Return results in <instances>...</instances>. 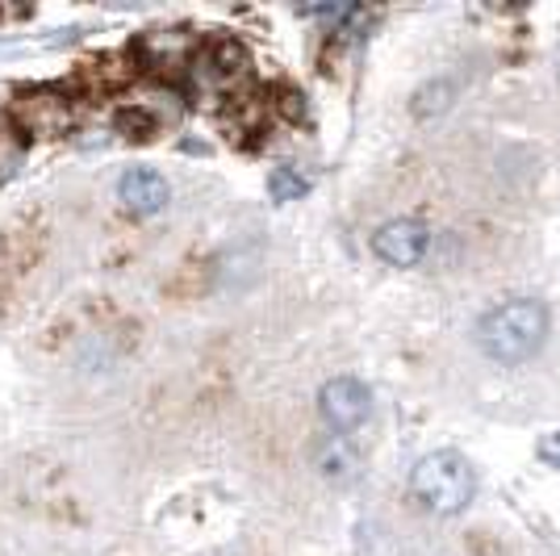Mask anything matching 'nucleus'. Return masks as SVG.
<instances>
[{
  "instance_id": "1",
  "label": "nucleus",
  "mask_w": 560,
  "mask_h": 556,
  "mask_svg": "<svg viewBox=\"0 0 560 556\" xmlns=\"http://www.w3.org/2000/svg\"><path fill=\"white\" fill-rule=\"evenodd\" d=\"M548 339V305L536 298H511L493 305L477 323V348L493 364H523L532 360Z\"/></svg>"
},
{
  "instance_id": "2",
  "label": "nucleus",
  "mask_w": 560,
  "mask_h": 556,
  "mask_svg": "<svg viewBox=\"0 0 560 556\" xmlns=\"http://www.w3.org/2000/svg\"><path fill=\"white\" fill-rule=\"evenodd\" d=\"M410 494L422 510L431 514H460V510L472 502L477 494V473L472 464L452 452V448H440V452H427L415 473H410Z\"/></svg>"
},
{
  "instance_id": "3",
  "label": "nucleus",
  "mask_w": 560,
  "mask_h": 556,
  "mask_svg": "<svg viewBox=\"0 0 560 556\" xmlns=\"http://www.w3.org/2000/svg\"><path fill=\"white\" fill-rule=\"evenodd\" d=\"M318 415L330 436H351L373 415V390L355 377H335L318 390Z\"/></svg>"
},
{
  "instance_id": "4",
  "label": "nucleus",
  "mask_w": 560,
  "mask_h": 556,
  "mask_svg": "<svg viewBox=\"0 0 560 556\" xmlns=\"http://www.w3.org/2000/svg\"><path fill=\"white\" fill-rule=\"evenodd\" d=\"M431 247V231L415 218H394L373 234L376 259H385L389 268H415Z\"/></svg>"
},
{
  "instance_id": "5",
  "label": "nucleus",
  "mask_w": 560,
  "mask_h": 556,
  "mask_svg": "<svg viewBox=\"0 0 560 556\" xmlns=\"http://www.w3.org/2000/svg\"><path fill=\"white\" fill-rule=\"evenodd\" d=\"M117 197L130 213L151 218V213H160L172 201V188H167V181L155 167H126L121 181H117Z\"/></svg>"
},
{
  "instance_id": "6",
  "label": "nucleus",
  "mask_w": 560,
  "mask_h": 556,
  "mask_svg": "<svg viewBox=\"0 0 560 556\" xmlns=\"http://www.w3.org/2000/svg\"><path fill=\"white\" fill-rule=\"evenodd\" d=\"M18 126L25 135H38V139L63 135L71 126V105L55 93H30L18 101Z\"/></svg>"
},
{
  "instance_id": "7",
  "label": "nucleus",
  "mask_w": 560,
  "mask_h": 556,
  "mask_svg": "<svg viewBox=\"0 0 560 556\" xmlns=\"http://www.w3.org/2000/svg\"><path fill=\"white\" fill-rule=\"evenodd\" d=\"M197 68H201V76L206 80H213V84H222V89H231V84H238L243 76H247V50L238 47V43H213V47L201 50V59H197Z\"/></svg>"
},
{
  "instance_id": "8",
  "label": "nucleus",
  "mask_w": 560,
  "mask_h": 556,
  "mask_svg": "<svg viewBox=\"0 0 560 556\" xmlns=\"http://www.w3.org/2000/svg\"><path fill=\"white\" fill-rule=\"evenodd\" d=\"M318 468H323L327 482L348 486V482H355V473H360V456L351 452L343 436H327V443L318 448Z\"/></svg>"
},
{
  "instance_id": "9",
  "label": "nucleus",
  "mask_w": 560,
  "mask_h": 556,
  "mask_svg": "<svg viewBox=\"0 0 560 556\" xmlns=\"http://www.w3.org/2000/svg\"><path fill=\"white\" fill-rule=\"evenodd\" d=\"M268 193H272L277 201H302L305 193H310V181H305L302 172H293V167H272Z\"/></svg>"
},
{
  "instance_id": "10",
  "label": "nucleus",
  "mask_w": 560,
  "mask_h": 556,
  "mask_svg": "<svg viewBox=\"0 0 560 556\" xmlns=\"http://www.w3.org/2000/svg\"><path fill=\"white\" fill-rule=\"evenodd\" d=\"M539 461H548L552 468H560V431L557 436H544V440H539Z\"/></svg>"
}]
</instances>
